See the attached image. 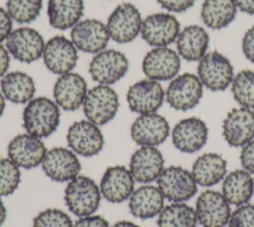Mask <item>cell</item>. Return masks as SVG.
Instances as JSON below:
<instances>
[{
    "label": "cell",
    "mask_w": 254,
    "mask_h": 227,
    "mask_svg": "<svg viewBox=\"0 0 254 227\" xmlns=\"http://www.w3.org/2000/svg\"><path fill=\"white\" fill-rule=\"evenodd\" d=\"M165 197L154 185L145 184L133 191L129 198L130 213L139 219H150L159 215L164 208Z\"/></svg>",
    "instance_id": "obj_25"
},
{
    "label": "cell",
    "mask_w": 254,
    "mask_h": 227,
    "mask_svg": "<svg viewBox=\"0 0 254 227\" xmlns=\"http://www.w3.org/2000/svg\"><path fill=\"white\" fill-rule=\"evenodd\" d=\"M234 100L241 106L254 110V71L242 70L231 83Z\"/></svg>",
    "instance_id": "obj_33"
},
{
    "label": "cell",
    "mask_w": 254,
    "mask_h": 227,
    "mask_svg": "<svg viewBox=\"0 0 254 227\" xmlns=\"http://www.w3.org/2000/svg\"><path fill=\"white\" fill-rule=\"evenodd\" d=\"M170 134V124L161 114L153 113L140 114L132 123L130 135L141 146H157Z\"/></svg>",
    "instance_id": "obj_19"
},
{
    "label": "cell",
    "mask_w": 254,
    "mask_h": 227,
    "mask_svg": "<svg viewBox=\"0 0 254 227\" xmlns=\"http://www.w3.org/2000/svg\"><path fill=\"white\" fill-rule=\"evenodd\" d=\"M234 2L241 12L254 15V0H234Z\"/></svg>",
    "instance_id": "obj_44"
},
{
    "label": "cell",
    "mask_w": 254,
    "mask_h": 227,
    "mask_svg": "<svg viewBox=\"0 0 254 227\" xmlns=\"http://www.w3.org/2000/svg\"><path fill=\"white\" fill-rule=\"evenodd\" d=\"M194 211L197 221L203 227H224L231 214L229 202L223 194L211 189L198 195Z\"/></svg>",
    "instance_id": "obj_13"
},
{
    "label": "cell",
    "mask_w": 254,
    "mask_h": 227,
    "mask_svg": "<svg viewBox=\"0 0 254 227\" xmlns=\"http://www.w3.org/2000/svg\"><path fill=\"white\" fill-rule=\"evenodd\" d=\"M70 217L63 210L48 208L40 212L33 220V227H72Z\"/></svg>",
    "instance_id": "obj_36"
},
{
    "label": "cell",
    "mask_w": 254,
    "mask_h": 227,
    "mask_svg": "<svg viewBox=\"0 0 254 227\" xmlns=\"http://www.w3.org/2000/svg\"><path fill=\"white\" fill-rule=\"evenodd\" d=\"M43 36L35 29L21 27L13 30L6 39V49L12 57L23 63H32L43 57Z\"/></svg>",
    "instance_id": "obj_11"
},
{
    "label": "cell",
    "mask_w": 254,
    "mask_h": 227,
    "mask_svg": "<svg viewBox=\"0 0 254 227\" xmlns=\"http://www.w3.org/2000/svg\"><path fill=\"white\" fill-rule=\"evenodd\" d=\"M202 93L203 85L198 77L190 73H184L172 80L165 97L171 108L186 112L198 105Z\"/></svg>",
    "instance_id": "obj_6"
},
{
    "label": "cell",
    "mask_w": 254,
    "mask_h": 227,
    "mask_svg": "<svg viewBox=\"0 0 254 227\" xmlns=\"http://www.w3.org/2000/svg\"><path fill=\"white\" fill-rule=\"evenodd\" d=\"M47 151L42 139L29 133L16 135L8 144V158L26 169L42 164Z\"/></svg>",
    "instance_id": "obj_20"
},
{
    "label": "cell",
    "mask_w": 254,
    "mask_h": 227,
    "mask_svg": "<svg viewBox=\"0 0 254 227\" xmlns=\"http://www.w3.org/2000/svg\"><path fill=\"white\" fill-rule=\"evenodd\" d=\"M21 181L20 167L10 158L0 159V197L12 194Z\"/></svg>",
    "instance_id": "obj_35"
},
{
    "label": "cell",
    "mask_w": 254,
    "mask_h": 227,
    "mask_svg": "<svg viewBox=\"0 0 254 227\" xmlns=\"http://www.w3.org/2000/svg\"><path fill=\"white\" fill-rule=\"evenodd\" d=\"M12 18L8 14L6 10H4L2 7H0V43L2 41H6L8 36L13 31V24H12Z\"/></svg>",
    "instance_id": "obj_42"
},
{
    "label": "cell",
    "mask_w": 254,
    "mask_h": 227,
    "mask_svg": "<svg viewBox=\"0 0 254 227\" xmlns=\"http://www.w3.org/2000/svg\"><path fill=\"white\" fill-rule=\"evenodd\" d=\"M157 183L163 196L171 202H185L197 192V184L191 172L182 166L164 168Z\"/></svg>",
    "instance_id": "obj_5"
},
{
    "label": "cell",
    "mask_w": 254,
    "mask_h": 227,
    "mask_svg": "<svg viewBox=\"0 0 254 227\" xmlns=\"http://www.w3.org/2000/svg\"><path fill=\"white\" fill-rule=\"evenodd\" d=\"M197 77L208 90L224 91L233 81V67L224 55L212 51L198 61Z\"/></svg>",
    "instance_id": "obj_4"
},
{
    "label": "cell",
    "mask_w": 254,
    "mask_h": 227,
    "mask_svg": "<svg viewBox=\"0 0 254 227\" xmlns=\"http://www.w3.org/2000/svg\"><path fill=\"white\" fill-rule=\"evenodd\" d=\"M208 128L205 122L196 116L180 120L173 128L172 140L177 149L186 153L199 150L207 141Z\"/></svg>",
    "instance_id": "obj_21"
},
{
    "label": "cell",
    "mask_w": 254,
    "mask_h": 227,
    "mask_svg": "<svg viewBox=\"0 0 254 227\" xmlns=\"http://www.w3.org/2000/svg\"><path fill=\"white\" fill-rule=\"evenodd\" d=\"M61 112L56 102L46 97L32 99L23 112V126L27 133L44 138L60 125Z\"/></svg>",
    "instance_id": "obj_1"
},
{
    "label": "cell",
    "mask_w": 254,
    "mask_h": 227,
    "mask_svg": "<svg viewBox=\"0 0 254 227\" xmlns=\"http://www.w3.org/2000/svg\"><path fill=\"white\" fill-rule=\"evenodd\" d=\"M86 118L96 125H103L114 118L119 108V98L114 89L98 85L89 90L83 102Z\"/></svg>",
    "instance_id": "obj_3"
},
{
    "label": "cell",
    "mask_w": 254,
    "mask_h": 227,
    "mask_svg": "<svg viewBox=\"0 0 254 227\" xmlns=\"http://www.w3.org/2000/svg\"><path fill=\"white\" fill-rule=\"evenodd\" d=\"M164 156L156 146H141L131 155L129 170L137 182L149 183L164 170Z\"/></svg>",
    "instance_id": "obj_24"
},
{
    "label": "cell",
    "mask_w": 254,
    "mask_h": 227,
    "mask_svg": "<svg viewBox=\"0 0 254 227\" xmlns=\"http://www.w3.org/2000/svg\"><path fill=\"white\" fill-rule=\"evenodd\" d=\"M228 227H254V204H243L235 209L228 220Z\"/></svg>",
    "instance_id": "obj_37"
},
{
    "label": "cell",
    "mask_w": 254,
    "mask_h": 227,
    "mask_svg": "<svg viewBox=\"0 0 254 227\" xmlns=\"http://www.w3.org/2000/svg\"><path fill=\"white\" fill-rule=\"evenodd\" d=\"M128 69V59L122 52L104 49L91 59L88 71L94 82L109 86L122 79Z\"/></svg>",
    "instance_id": "obj_8"
},
{
    "label": "cell",
    "mask_w": 254,
    "mask_h": 227,
    "mask_svg": "<svg viewBox=\"0 0 254 227\" xmlns=\"http://www.w3.org/2000/svg\"><path fill=\"white\" fill-rule=\"evenodd\" d=\"M5 110V98L2 95V93H0V116L3 114Z\"/></svg>",
    "instance_id": "obj_47"
},
{
    "label": "cell",
    "mask_w": 254,
    "mask_h": 227,
    "mask_svg": "<svg viewBox=\"0 0 254 227\" xmlns=\"http://www.w3.org/2000/svg\"><path fill=\"white\" fill-rule=\"evenodd\" d=\"M85 80L76 73H67L60 76L54 86V99L63 110L73 112L79 109L87 94Z\"/></svg>",
    "instance_id": "obj_22"
},
{
    "label": "cell",
    "mask_w": 254,
    "mask_h": 227,
    "mask_svg": "<svg viewBox=\"0 0 254 227\" xmlns=\"http://www.w3.org/2000/svg\"><path fill=\"white\" fill-rule=\"evenodd\" d=\"M4 98L14 104H28L36 93V85L31 76L14 71L6 74L0 82Z\"/></svg>",
    "instance_id": "obj_30"
},
{
    "label": "cell",
    "mask_w": 254,
    "mask_h": 227,
    "mask_svg": "<svg viewBox=\"0 0 254 227\" xmlns=\"http://www.w3.org/2000/svg\"><path fill=\"white\" fill-rule=\"evenodd\" d=\"M6 219V207L0 198V226L5 222Z\"/></svg>",
    "instance_id": "obj_46"
},
{
    "label": "cell",
    "mask_w": 254,
    "mask_h": 227,
    "mask_svg": "<svg viewBox=\"0 0 254 227\" xmlns=\"http://www.w3.org/2000/svg\"><path fill=\"white\" fill-rule=\"evenodd\" d=\"M101 196L96 182L84 175H77L68 181L64 189L65 205L78 217L92 215L99 207Z\"/></svg>",
    "instance_id": "obj_2"
},
{
    "label": "cell",
    "mask_w": 254,
    "mask_h": 227,
    "mask_svg": "<svg viewBox=\"0 0 254 227\" xmlns=\"http://www.w3.org/2000/svg\"><path fill=\"white\" fill-rule=\"evenodd\" d=\"M196 223L195 211L184 202H173L165 206L157 220L158 227H195Z\"/></svg>",
    "instance_id": "obj_32"
},
{
    "label": "cell",
    "mask_w": 254,
    "mask_h": 227,
    "mask_svg": "<svg viewBox=\"0 0 254 227\" xmlns=\"http://www.w3.org/2000/svg\"><path fill=\"white\" fill-rule=\"evenodd\" d=\"M181 32L178 19L169 13L147 16L141 27L142 39L152 47H167L174 43Z\"/></svg>",
    "instance_id": "obj_9"
},
{
    "label": "cell",
    "mask_w": 254,
    "mask_h": 227,
    "mask_svg": "<svg viewBox=\"0 0 254 227\" xmlns=\"http://www.w3.org/2000/svg\"><path fill=\"white\" fill-rule=\"evenodd\" d=\"M134 182L129 169L123 165H113L103 173L99 189L108 202L121 203L130 198L134 191Z\"/></svg>",
    "instance_id": "obj_23"
},
{
    "label": "cell",
    "mask_w": 254,
    "mask_h": 227,
    "mask_svg": "<svg viewBox=\"0 0 254 227\" xmlns=\"http://www.w3.org/2000/svg\"><path fill=\"white\" fill-rule=\"evenodd\" d=\"M70 41L77 50L97 54L105 49L110 36L106 25L96 19H85L76 23L70 31Z\"/></svg>",
    "instance_id": "obj_15"
},
{
    "label": "cell",
    "mask_w": 254,
    "mask_h": 227,
    "mask_svg": "<svg viewBox=\"0 0 254 227\" xmlns=\"http://www.w3.org/2000/svg\"><path fill=\"white\" fill-rule=\"evenodd\" d=\"M142 17L137 7L131 3L119 4L107 19V30L110 38L125 44L133 41L141 32Z\"/></svg>",
    "instance_id": "obj_7"
},
{
    "label": "cell",
    "mask_w": 254,
    "mask_h": 227,
    "mask_svg": "<svg viewBox=\"0 0 254 227\" xmlns=\"http://www.w3.org/2000/svg\"><path fill=\"white\" fill-rule=\"evenodd\" d=\"M222 135L232 147L244 146L254 139V112L244 107L232 109L222 122Z\"/></svg>",
    "instance_id": "obj_18"
},
{
    "label": "cell",
    "mask_w": 254,
    "mask_h": 227,
    "mask_svg": "<svg viewBox=\"0 0 254 227\" xmlns=\"http://www.w3.org/2000/svg\"><path fill=\"white\" fill-rule=\"evenodd\" d=\"M83 10V0H49V23L55 29L67 30L79 22Z\"/></svg>",
    "instance_id": "obj_28"
},
{
    "label": "cell",
    "mask_w": 254,
    "mask_h": 227,
    "mask_svg": "<svg viewBox=\"0 0 254 227\" xmlns=\"http://www.w3.org/2000/svg\"><path fill=\"white\" fill-rule=\"evenodd\" d=\"M176 41L179 55L186 61L195 62L206 54L209 36L202 27L190 25L180 32Z\"/></svg>",
    "instance_id": "obj_26"
},
{
    "label": "cell",
    "mask_w": 254,
    "mask_h": 227,
    "mask_svg": "<svg viewBox=\"0 0 254 227\" xmlns=\"http://www.w3.org/2000/svg\"><path fill=\"white\" fill-rule=\"evenodd\" d=\"M45 174L54 181H70L79 174L80 161L76 153L65 147H54L47 151L42 162Z\"/></svg>",
    "instance_id": "obj_16"
},
{
    "label": "cell",
    "mask_w": 254,
    "mask_h": 227,
    "mask_svg": "<svg viewBox=\"0 0 254 227\" xmlns=\"http://www.w3.org/2000/svg\"><path fill=\"white\" fill-rule=\"evenodd\" d=\"M10 64V55L8 50L0 44V79H2L9 68Z\"/></svg>",
    "instance_id": "obj_43"
},
{
    "label": "cell",
    "mask_w": 254,
    "mask_h": 227,
    "mask_svg": "<svg viewBox=\"0 0 254 227\" xmlns=\"http://www.w3.org/2000/svg\"><path fill=\"white\" fill-rule=\"evenodd\" d=\"M77 59V49L64 36H55L45 45L44 64L50 72L56 75L62 76L70 73L76 66Z\"/></svg>",
    "instance_id": "obj_12"
},
{
    "label": "cell",
    "mask_w": 254,
    "mask_h": 227,
    "mask_svg": "<svg viewBox=\"0 0 254 227\" xmlns=\"http://www.w3.org/2000/svg\"><path fill=\"white\" fill-rule=\"evenodd\" d=\"M72 227H109V223L100 215H88L80 217Z\"/></svg>",
    "instance_id": "obj_40"
},
{
    "label": "cell",
    "mask_w": 254,
    "mask_h": 227,
    "mask_svg": "<svg viewBox=\"0 0 254 227\" xmlns=\"http://www.w3.org/2000/svg\"><path fill=\"white\" fill-rule=\"evenodd\" d=\"M190 172L197 185L210 187L225 177L226 160L218 153L207 152L195 159Z\"/></svg>",
    "instance_id": "obj_27"
},
{
    "label": "cell",
    "mask_w": 254,
    "mask_h": 227,
    "mask_svg": "<svg viewBox=\"0 0 254 227\" xmlns=\"http://www.w3.org/2000/svg\"><path fill=\"white\" fill-rule=\"evenodd\" d=\"M236 12L237 7L234 0H204L200 17L206 27L220 30L235 19Z\"/></svg>",
    "instance_id": "obj_31"
},
{
    "label": "cell",
    "mask_w": 254,
    "mask_h": 227,
    "mask_svg": "<svg viewBox=\"0 0 254 227\" xmlns=\"http://www.w3.org/2000/svg\"><path fill=\"white\" fill-rule=\"evenodd\" d=\"M181 69L179 54L168 47H156L143 59L142 70L145 76L154 81L174 79Z\"/></svg>",
    "instance_id": "obj_17"
},
{
    "label": "cell",
    "mask_w": 254,
    "mask_h": 227,
    "mask_svg": "<svg viewBox=\"0 0 254 227\" xmlns=\"http://www.w3.org/2000/svg\"><path fill=\"white\" fill-rule=\"evenodd\" d=\"M43 0H7V12L17 23L33 22L42 10Z\"/></svg>",
    "instance_id": "obj_34"
},
{
    "label": "cell",
    "mask_w": 254,
    "mask_h": 227,
    "mask_svg": "<svg viewBox=\"0 0 254 227\" xmlns=\"http://www.w3.org/2000/svg\"><path fill=\"white\" fill-rule=\"evenodd\" d=\"M254 193V179L245 169H236L228 173L222 182V194L233 205L248 203Z\"/></svg>",
    "instance_id": "obj_29"
},
{
    "label": "cell",
    "mask_w": 254,
    "mask_h": 227,
    "mask_svg": "<svg viewBox=\"0 0 254 227\" xmlns=\"http://www.w3.org/2000/svg\"><path fill=\"white\" fill-rule=\"evenodd\" d=\"M242 51L245 58L254 63V26L246 31L242 39Z\"/></svg>",
    "instance_id": "obj_41"
},
{
    "label": "cell",
    "mask_w": 254,
    "mask_h": 227,
    "mask_svg": "<svg viewBox=\"0 0 254 227\" xmlns=\"http://www.w3.org/2000/svg\"><path fill=\"white\" fill-rule=\"evenodd\" d=\"M158 3L164 9L175 12L181 13L188 9H190L195 2V0H157Z\"/></svg>",
    "instance_id": "obj_39"
},
{
    "label": "cell",
    "mask_w": 254,
    "mask_h": 227,
    "mask_svg": "<svg viewBox=\"0 0 254 227\" xmlns=\"http://www.w3.org/2000/svg\"><path fill=\"white\" fill-rule=\"evenodd\" d=\"M66 141L73 152L84 157L98 154L104 145V137L98 125L88 119L73 122L67 129Z\"/></svg>",
    "instance_id": "obj_10"
},
{
    "label": "cell",
    "mask_w": 254,
    "mask_h": 227,
    "mask_svg": "<svg viewBox=\"0 0 254 227\" xmlns=\"http://www.w3.org/2000/svg\"><path fill=\"white\" fill-rule=\"evenodd\" d=\"M129 109L139 114L156 113L165 100V92L158 81L146 79L132 85L126 96Z\"/></svg>",
    "instance_id": "obj_14"
},
{
    "label": "cell",
    "mask_w": 254,
    "mask_h": 227,
    "mask_svg": "<svg viewBox=\"0 0 254 227\" xmlns=\"http://www.w3.org/2000/svg\"><path fill=\"white\" fill-rule=\"evenodd\" d=\"M240 161L246 171L254 173V139L242 146Z\"/></svg>",
    "instance_id": "obj_38"
},
{
    "label": "cell",
    "mask_w": 254,
    "mask_h": 227,
    "mask_svg": "<svg viewBox=\"0 0 254 227\" xmlns=\"http://www.w3.org/2000/svg\"><path fill=\"white\" fill-rule=\"evenodd\" d=\"M111 227H139L137 224L131 222V221H127V220H122V221H118L116 222L114 225H112Z\"/></svg>",
    "instance_id": "obj_45"
}]
</instances>
